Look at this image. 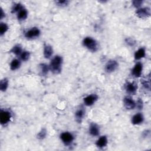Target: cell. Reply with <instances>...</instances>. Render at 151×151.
Returning a JSON list of instances; mask_svg holds the SVG:
<instances>
[{"mask_svg": "<svg viewBox=\"0 0 151 151\" xmlns=\"http://www.w3.org/2000/svg\"><path fill=\"white\" fill-rule=\"evenodd\" d=\"M63 58L60 55H55L51 60L49 65L50 70L54 74H59L62 70Z\"/></svg>", "mask_w": 151, "mask_h": 151, "instance_id": "obj_1", "label": "cell"}, {"mask_svg": "<svg viewBox=\"0 0 151 151\" xmlns=\"http://www.w3.org/2000/svg\"><path fill=\"white\" fill-rule=\"evenodd\" d=\"M83 44L85 47H86L91 52H96L98 50L99 48L98 43L96 40L90 37H87L84 38L83 41Z\"/></svg>", "mask_w": 151, "mask_h": 151, "instance_id": "obj_2", "label": "cell"}, {"mask_svg": "<svg viewBox=\"0 0 151 151\" xmlns=\"http://www.w3.org/2000/svg\"><path fill=\"white\" fill-rule=\"evenodd\" d=\"M11 118V113L7 110H1L0 113V122L2 125H5L9 123Z\"/></svg>", "mask_w": 151, "mask_h": 151, "instance_id": "obj_3", "label": "cell"}, {"mask_svg": "<svg viewBox=\"0 0 151 151\" xmlns=\"http://www.w3.org/2000/svg\"><path fill=\"white\" fill-rule=\"evenodd\" d=\"M136 15L140 18H146L150 15V9L148 7L139 8L136 11Z\"/></svg>", "mask_w": 151, "mask_h": 151, "instance_id": "obj_4", "label": "cell"}, {"mask_svg": "<svg viewBox=\"0 0 151 151\" xmlns=\"http://www.w3.org/2000/svg\"><path fill=\"white\" fill-rule=\"evenodd\" d=\"M60 139L65 145H68L73 142L74 138V136L71 133L65 132L60 134Z\"/></svg>", "mask_w": 151, "mask_h": 151, "instance_id": "obj_5", "label": "cell"}, {"mask_svg": "<svg viewBox=\"0 0 151 151\" xmlns=\"http://www.w3.org/2000/svg\"><path fill=\"white\" fill-rule=\"evenodd\" d=\"M41 34L40 30L37 27H33L25 33V37L28 39H32L38 37Z\"/></svg>", "mask_w": 151, "mask_h": 151, "instance_id": "obj_6", "label": "cell"}, {"mask_svg": "<svg viewBox=\"0 0 151 151\" xmlns=\"http://www.w3.org/2000/svg\"><path fill=\"white\" fill-rule=\"evenodd\" d=\"M118 65L119 64L117 61L114 60H110L108 61L105 65V71L108 73H112L117 69Z\"/></svg>", "mask_w": 151, "mask_h": 151, "instance_id": "obj_7", "label": "cell"}, {"mask_svg": "<svg viewBox=\"0 0 151 151\" xmlns=\"http://www.w3.org/2000/svg\"><path fill=\"white\" fill-rule=\"evenodd\" d=\"M143 70V65L141 63H137L132 70V74L135 77H139L142 74Z\"/></svg>", "mask_w": 151, "mask_h": 151, "instance_id": "obj_8", "label": "cell"}, {"mask_svg": "<svg viewBox=\"0 0 151 151\" xmlns=\"http://www.w3.org/2000/svg\"><path fill=\"white\" fill-rule=\"evenodd\" d=\"M98 96L95 94H90L84 98V103L87 106H91L97 100Z\"/></svg>", "mask_w": 151, "mask_h": 151, "instance_id": "obj_9", "label": "cell"}, {"mask_svg": "<svg viewBox=\"0 0 151 151\" xmlns=\"http://www.w3.org/2000/svg\"><path fill=\"white\" fill-rule=\"evenodd\" d=\"M123 103L126 109L133 110L136 107L135 101L130 97H125L123 99Z\"/></svg>", "mask_w": 151, "mask_h": 151, "instance_id": "obj_10", "label": "cell"}, {"mask_svg": "<svg viewBox=\"0 0 151 151\" xmlns=\"http://www.w3.org/2000/svg\"><path fill=\"white\" fill-rule=\"evenodd\" d=\"M124 87H125V90L127 91V93H128L130 94H135L137 91V86L134 83L127 82L125 84Z\"/></svg>", "mask_w": 151, "mask_h": 151, "instance_id": "obj_11", "label": "cell"}, {"mask_svg": "<svg viewBox=\"0 0 151 151\" xmlns=\"http://www.w3.org/2000/svg\"><path fill=\"white\" fill-rule=\"evenodd\" d=\"M143 120H144V117L143 114L140 113H138L134 114L132 117V123L135 125L140 124L142 123V122H143Z\"/></svg>", "mask_w": 151, "mask_h": 151, "instance_id": "obj_12", "label": "cell"}, {"mask_svg": "<svg viewBox=\"0 0 151 151\" xmlns=\"http://www.w3.org/2000/svg\"><path fill=\"white\" fill-rule=\"evenodd\" d=\"M85 115V110L83 107H80L75 113V117L76 121L78 123H81Z\"/></svg>", "mask_w": 151, "mask_h": 151, "instance_id": "obj_13", "label": "cell"}, {"mask_svg": "<svg viewBox=\"0 0 151 151\" xmlns=\"http://www.w3.org/2000/svg\"><path fill=\"white\" fill-rule=\"evenodd\" d=\"M89 133L93 136H97L100 133V129L98 125L92 123L89 127Z\"/></svg>", "mask_w": 151, "mask_h": 151, "instance_id": "obj_14", "label": "cell"}, {"mask_svg": "<svg viewBox=\"0 0 151 151\" xmlns=\"http://www.w3.org/2000/svg\"><path fill=\"white\" fill-rule=\"evenodd\" d=\"M108 140L106 136H102L98 139L96 142V145L99 148H103L106 146Z\"/></svg>", "mask_w": 151, "mask_h": 151, "instance_id": "obj_15", "label": "cell"}, {"mask_svg": "<svg viewBox=\"0 0 151 151\" xmlns=\"http://www.w3.org/2000/svg\"><path fill=\"white\" fill-rule=\"evenodd\" d=\"M53 53V49L52 47L48 44H46L44 47V51L43 54L45 58H49L51 57Z\"/></svg>", "mask_w": 151, "mask_h": 151, "instance_id": "obj_16", "label": "cell"}, {"mask_svg": "<svg viewBox=\"0 0 151 151\" xmlns=\"http://www.w3.org/2000/svg\"><path fill=\"white\" fill-rule=\"evenodd\" d=\"M17 19L20 21H24V20L26 19L27 17H28V11H27V10L25 8H23L22 9H21L17 13Z\"/></svg>", "mask_w": 151, "mask_h": 151, "instance_id": "obj_17", "label": "cell"}, {"mask_svg": "<svg viewBox=\"0 0 151 151\" xmlns=\"http://www.w3.org/2000/svg\"><path fill=\"white\" fill-rule=\"evenodd\" d=\"M146 55V51L145 48H140L134 52V57L136 60H140L142 58H144Z\"/></svg>", "mask_w": 151, "mask_h": 151, "instance_id": "obj_18", "label": "cell"}, {"mask_svg": "<svg viewBox=\"0 0 151 151\" xmlns=\"http://www.w3.org/2000/svg\"><path fill=\"white\" fill-rule=\"evenodd\" d=\"M21 66V61L18 59H13L10 63V68L12 70H16Z\"/></svg>", "mask_w": 151, "mask_h": 151, "instance_id": "obj_19", "label": "cell"}, {"mask_svg": "<svg viewBox=\"0 0 151 151\" xmlns=\"http://www.w3.org/2000/svg\"><path fill=\"white\" fill-rule=\"evenodd\" d=\"M10 52H12L16 55H20L22 52V47L19 44L15 45L11 48V50H10Z\"/></svg>", "mask_w": 151, "mask_h": 151, "instance_id": "obj_20", "label": "cell"}, {"mask_svg": "<svg viewBox=\"0 0 151 151\" xmlns=\"http://www.w3.org/2000/svg\"><path fill=\"white\" fill-rule=\"evenodd\" d=\"M8 80L6 78H4L0 81V90L1 91H5L8 87Z\"/></svg>", "mask_w": 151, "mask_h": 151, "instance_id": "obj_21", "label": "cell"}, {"mask_svg": "<svg viewBox=\"0 0 151 151\" xmlns=\"http://www.w3.org/2000/svg\"><path fill=\"white\" fill-rule=\"evenodd\" d=\"M40 71H41V75L45 76L48 73L50 68L47 64H46L45 63H41L40 64Z\"/></svg>", "mask_w": 151, "mask_h": 151, "instance_id": "obj_22", "label": "cell"}, {"mask_svg": "<svg viewBox=\"0 0 151 151\" xmlns=\"http://www.w3.org/2000/svg\"><path fill=\"white\" fill-rule=\"evenodd\" d=\"M24 7V6L22 5V4H21V3H17L15 4L12 8L11 9V12L12 13H15V12H18L21 9H22Z\"/></svg>", "mask_w": 151, "mask_h": 151, "instance_id": "obj_23", "label": "cell"}, {"mask_svg": "<svg viewBox=\"0 0 151 151\" xmlns=\"http://www.w3.org/2000/svg\"><path fill=\"white\" fill-rule=\"evenodd\" d=\"M9 27L6 23L1 22L0 24V35L2 36L8 30Z\"/></svg>", "mask_w": 151, "mask_h": 151, "instance_id": "obj_24", "label": "cell"}, {"mask_svg": "<svg viewBox=\"0 0 151 151\" xmlns=\"http://www.w3.org/2000/svg\"><path fill=\"white\" fill-rule=\"evenodd\" d=\"M30 57V53L28 51H23L21 54L20 55V58L21 60L24 61H27Z\"/></svg>", "mask_w": 151, "mask_h": 151, "instance_id": "obj_25", "label": "cell"}, {"mask_svg": "<svg viewBox=\"0 0 151 151\" xmlns=\"http://www.w3.org/2000/svg\"><path fill=\"white\" fill-rule=\"evenodd\" d=\"M47 131L45 129H42L37 134V138L39 139H43L45 137Z\"/></svg>", "mask_w": 151, "mask_h": 151, "instance_id": "obj_26", "label": "cell"}, {"mask_svg": "<svg viewBox=\"0 0 151 151\" xmlns=\"http://www.w3.org/2000/svg\"><path fill=\"white\" fill-rule=\"evenodd\" d=\"M55 3L56 4L58 5V6H67L68 3H69V1H67V0H59V1H55Z\"/></svg>", "mask_w": 151, "mask_h": 151, "instance_id": "obj_27", "label": "cell"}, {"mask_svg": "<svg viewBox=\"0 0 151 151\" xmlns=\"http://www.w3.org/2000/svg\"><path fill=\"white\" fill-rule=\"evenodd\" d=\"M142 3H143V1L141 0H134V1H132L133 5L135 8H139L141 6Z\"/></svg>", "mask_w": 151, "mask_h": 151, "instance_id": "obj_28", "label": "cell"}, {"mask_svg": "<svg viewBox=\"0 0 151 151\" xmlns=\"http://www.w3.org/2000/svg\"><path fill=\"white\" fill-rule=\"evenodd\" d=\"M126 42L130 46H133L136 44V41L131 38H126L125 40Z\"/></svg>", "mask_w": 151, "mask_h": 151, "instance_id": "obj_29", "label": "cell"}, {"mask_svg": "<svg viewBox=\"0 0 151 151\" xmlns=\"http://www.w3.org/2000/svg\"><path fill=\"white\" fill-rule=\"evenodd\" d=\"M136 107H137L139 109H142V108H143V101L140 99H139L137 103H136Z\"/></svg>", "mask_w": 151, "mask_h": 151, "instance_id": "obj_30", "label": "cell"}, {"mask_svg": "<svg viewBox=\"0 0 151 151\" xmlns=\"http://www.w3.org/2000/svg\"><path fill=\"white\" fill-rule=\"evenodd\" d=\"M142 84H143V86L146 88L150 89V82H149V81H147L144 80V81H142Z\"/></svg>", "mask_w": 151, "mask_h": 151, "instance_id": "obj_31", "label": "cell"}, {"mask_svg": "<svg viewBox=\"0 0 151 151\" xmlns=\"http://www.w3.org/2000/svg\"><path fill=\"white\" fill-rule=\"evenodd\" d=\"M0 19H2L5 17V12H4V11H3V9L2 8H1V9H0Z\"/></svg>", "mask_w": 151, "mask_h": 151, "instance_id": "obj_32", "label": "cell"}]
</instances>
